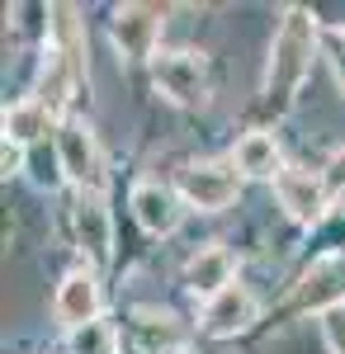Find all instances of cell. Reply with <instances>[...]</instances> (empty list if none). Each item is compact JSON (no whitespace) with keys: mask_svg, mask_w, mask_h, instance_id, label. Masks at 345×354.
Instances as JSON below:
<instances>
[{"mask_svg":"<svg viewBox=\"0 0 345 354\" xmlns=\"http://www.w3.org/2000/svg\"><path fill=\"white\" fill-rule=\"evenodd\" d=\"M312 57H317V24L308 10H284L279 33L269 43V66H265V100L274 109H289L298 85L308 81L312 71Z\"/></svg>","mask_w":345,"mask_h":354,"instance_id":"1","label":"cell"},{"mask_svg":"<svg viewBox=\"0 0 345 354\" xmlns=\"http://www.w3.org/2000/svg\"><path fill=\"white\" fill-rule=\"evenodd\" d=\"M152 76H157V90L180 109H199L209 100V71H204V57L194 53H157Z\"/></svg>","mask_w":345,"mask_h":354,"instance_id":"2","label":"cell"},{"mask_svg":"<svg viewBox=\"0 0 345 354\" xmlns=\"http://www.w3.org/2000/svg\"><path fill=\"white\" fill-rule=\"evenodd\" d=\"M241 189V170L232 161H199L180 175V198L199 213H218L227 208Z\"/></svg>","mask_w":345,"mask_h":354,"instance_id":"3","label":"cell"},{"mask_svg":"<svg viewBox=\"0 0 345 354\" xmlns=\"http://www.w3.org/2000/svg\"><path fill=\"white\" fill-rule=\"evenodd\" d=\"M57 151H62V165H67V180H76L80 194L100 185V175H105V151H100V142L90 133V123H80V118L57 123Z\"/></svg>","mask_w":345,"mask_h":354,"instance_id":"4","label":"cell"},{"mask_svg":"<svg viewBox=\"0 0 345 354\" xmlns=\"http://www.w3.org/2000/svg\"><path fill=\"white\" fill-rule=\"evenodd\" d=\"M166 28L161 5H123L114 15V48L128 62H157V38Z\"/></svg>","mask_w":345,"mask_h":354,"instance_id":"5","label":"cell"},{"mask_svg":"<svg viewBox=\"0 0 345 354\" xmlns=\"http://www.w3.org/2000/svg\"><path fill=\"white\" fill-rule=\"evenodd\" d=\"M345 302V255H326L303 274V283L293 288V312H341Z\"/></svg>","mask_w":345,"mask_h":354,"instance_id":"6","label":"cell"},{"mask_svg":"<svg viewBox=\"0 0 345 354\" xmlns=\"http://www.w3.org/2000/svg\"><path fill=\"white\" fill-rule=\"evenodd\" d=\"M274 198H279V208L289 213L293 222H303V227H312L321 222L326 213V175H312V170H284L279 180H274Z\"/></svg>","mask_w":345,"mask_h":354,"instance_id":"7","label":"cell"},{"mask_svg":"<svg viewBox=\"0 0 345 354\" xmlns=\"http://www.w3.org/2000/svg\"><path fill=\"white\" fill-rule=\"evenodd\" d=\"M53 312L67 330H80V326H90V322H100V283H95V274L90 270L67 274L62 288H57V298H53Z\"/></svg>","mask_w":345,"mask_h":354,"instance_id":"8","label":"cell"},{"mask_svg":"<svg viewBox=\"0 0 345 354\" xmlns=\"http://www.w3.org/2000/svg\"><path fill=\"white\" fill-rule=\"evenodd\" d=\"M232 283H237V260H232L227 245H204L185 265V288L204 302H213L222 288H232Z\"/></svg>","mask_w":345,"mask_h":354,"instance_id":"9","label":"cell"},{"mask_svg":"<svg viewBox=\"0 0 345 354\" xmlns=\"http://www.w3.org/2000/svg\"><path fill=\"white\" fill-rule=\"evenodd\" d=\"M133 218L142 232H152V236H166V232H175L180 227V194L170 189V185H157V180H147V185H137L133 189Z\"/></svg>","mask_w":345,"mask_h":354,"instance_id":"10","label":"cell"},{"mask_svg":"<svg viewBox=\"0 0 345 354\" xmlns=\"http://www.w3.org/2000/svg\"><path fill=\"white\" fill-rule=\"evenodd\" d=\"M251 322H256V298H251L246 283H232V288H222L213 302H204V330L218 335V340L246 330Z\"/></svg>","mask_w":345,"mask_h":354,"instance_id":"11","label":"cell"},{"mask_svg":"<svg viewBox=\"0 0 345 354\" xmlns=\"http://www.w3.org/2000/svg\"><path fill=\"white\" fill-rule=\"evenodd\" d=\"M76 241H80V250H85L95 265L109 260L114 227H109V208H105V198H100V189H85L76 198Z\"/></svg>","mask_w":345,"mask_h":354,"instance_id":"12","label":"cell"},{"mask_svg":"<svg viewBox=\"0 0 345 354\" xmlns=\"http://www.w3.org/2000/svg\"><path fill=\"white\" fill-rule=\"evenodd\" d=\"M232 165H237L241 175H251V180H279L289 165H284V151H279V142L274 133H246L237 142V151H232Z\"/></svg>","mask_w":345,"mask_h":354,"instance_id":"13","label":"cell"},{"mask_svg":"<svg viewBox=\"0 0 345 354\" xmlns=\"http://www.w3.org/2000/svg\"><path fill=\"white\" fill-rule=\"evenodd\" d=\"M48 133H53V109L43 100H24V104H15V109L5 113V137L19 142V147L48 142Z\"/></svg>","mask_w":345,"mask_h":354,"instance_id":"14","label":"cell"},{"mask_svg":"<svg viewBox=\"0 0 345 354\" xmlns=\"http://www.w3.org/2000/svg\"><path fill=\"white\" fill-rule=\"evenodd\" d=\"M133 330H137V345L147 354H175L180 345V330L170 322V312H152V307H142L133 317Z\"/></svg>","mask_w":345,"mask_h":354,"instance_id":"15","label":"cell"},{"mask_svg":"<svg viewBox=\"0 0 345 354\" xmlns=\"http://www.w3.org/2000/svg\"><path fill=\"white\" fill-rule=\"evenodd\" d=\"M24 175L38 185V189H57V185L67 180V165H62V151H57V137H48V142H33V147H28Z\"/></svg>","mask_w":345,"mask_h":354,"instance_id":"16","label":"cell"},{"mask_svg":"<svg viewBox=\"0 0 345 354\" xmlns=\"http://www.w3.org/2000/svg\"><path fill=\"white\" fill-rule=\"evenodd\" d=\"M71 354H118V330L109 322H90V326L71 330Z\"/></svg>","mask_w":345,"mask_h":354,"instance_id":"17","label":"cell"},{"mask_svg":"<svg viewBox=\"0 0 345 354\" xmlns=\"http://www.w3.org/2000/svg\"><path fill=\"white\" fill-rule=\"evenodd\" d=\"M24 161H28V147H19V142H10V137H5V151H0V170H5V175H19V170H24Z\"/></svg>","mask_w":345,"mask_h":354,"instance_id":"18","label":"cell"},{"mask_svg":"<svg viewBox=\"0 0 345 354\" xmlns=\"http://www.w3.org/2000/svg\"><path fill=\"white\" fill-rule=\"evenodd\" d=\"M326 345H331V354H345V312L326 317Z\"/></svg>","mask_w":345,"mask_h":354,"instance_id":"19","label":"cell"},{"mask_svg":"<svg viewBox=\"0 0 345 354\" xmlns=\"http://www.w3.org/2000/svg\"><path fill=\"white\" fill-rule=\"evenodd\" d=\"M326 189L331 194H345V147L326 161Z\"/></svg>","mask_w":345,"mask_h":354,"instance_id":"20","label":"cell"},{"mask_svg":"<svg viewBox=\"0 0 345 354\" xmlns=\"http://www.w3.org/2000/svg\"><path fill=\"white\" fill-rule=\"evenodd\" d=\"M336 76H341V85H345V28L336 33Z\"/></svg>","mask_w":345,"mask_h":354,"instance_id":"21","label":"cell"},{"mask_svg":"<svg viewBox=\"0 0 345 354\" xmlns=\"http://www.w3.org/2000/svg\"><path fill=\"white\" fill-rule=\"evenodd\" d=\"M175 354H180V350H175Z\"/></svg>","mask_w":345,"mask_h":354,"instance_id":"22","label":"cell"}]
</instances>
